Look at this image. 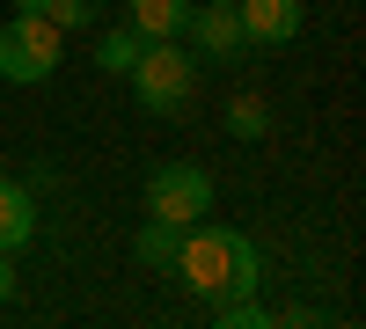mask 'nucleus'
I'll use <instances>...</instances> for the list:
<instances>
[{
  "instance_id": "obj_14",
  "label": "nucleus",
  "mask_w": 366,
  "mask_h": 329,
  "mask_svg": "<svg viewBox=\"0 0 366 329\" xmlns=\"http://www.w3.org/2000/svg\"><path fill=\"white\" fill-rule=\"evenodd\" d=\"M0 300H15V263H8V249H0Z\"/></svg>"
},
{
  "instance_id": "obj_5",
  "label": "nucleus",
  "mask_w": 366,
  "mask_h": 329,
  "mask_svg": "<svg viewBox=\"0 0 366 329\" xmlns=\"http://www.w3.org/2000/svg\"><path fill=\"white\" fill-rule=\"evenodd\" d=\"M176 37L191 44V59H212V66H234V59L249 51V37H242V15L227 8V0H191V15H183Z\"/></svg>"
},
{
  "instance_id": "obj_16",
  "label": "nucleus",
  "mask_w": 366,
  "mask_h": 329,
  "mask_svg": "<svg viewBox=\"0 0 366 329\" xmlns=\"http://www.w3.org/2000/svg\"><path fill=\"white\" fill-rule=\"evenodd\" d=\"M227 8H234V0H227Z\"/></svg>"
},
{
  "instance_id": "obj_1",
  "label": "nucleus",
  "mask_w": 366,
  "mask_h": 329,
  "mask_svg": "<svg viewBox=\"0 0 366 329\" xmlns=\"http://www.w3.org/2000/svg\"><path fill=\"white\" fill-rule=\"evenodd\" d=\"M176 271H183V285L212 308V300H234V293H257V285H264V256H257V242H249L242 227H205V220H198V227H183Z\"/></svg>"
},
{
  "instance_id": "obj_13",
  "label": "nucleus",
  "mask_w": 366,
  "mask_h": 329,
  "mask_svg": "<svg viewBox=\"0 0 366 329\" xmlns=\"http://www.w3.org/2000/svg\"><path fill=\"white\" fill-rule=\"evenodd\" d=\"M44 15H51L59 29H88V22L103 15V0H44Z\"/></svg>"
},
{
  "instance_id": "obj_9",
  "label": "nucleus",
  "mask_w": 366,
  "mask_h": 329,
  "mask_svg": "<svg viewBox=\"0 0 366 329\" xmlns=\"http://www.w3.org/2000/svg\"><path fill=\"white\" fill-rule=\"evenodd\" d=\"M183 15H191V0H132V29L139 37H176Z\"/></svg>"
},
{
  "instance_id": "obj_10",
  "label": "nucleus",
  "mask_w": 366,
  "mask_h": 329,
  "mask_svg": "<svg viewBox=\"0 0 366 329\" xmlns=\"http://www.w3.org/2000/svg\"><path fill=\"white\" fill-rule=\"evenodd\" d=\"M139 44H147V37H139L132 22H117V29H103V37H96V66H103V74H125L132 59H139Z\"/></svg>"
},
{
  "instance_id": "obj_6",
  "label": "nucleus",
  "mask_w": 366,
  "mask_h": 329,
  "mask_svg": "<svg viewBox=\"0 0 366 329\" xmlns=\"http://www.w3.org/2000/svg\"><path fill=\"white\" fill-rule=\"evenodd\" d=\"M234 15H242V37L249 44H293L300 37V0H234Z\"/></svg>"
},
{
  "instance_id": "obj_4",
  "label": "nucleus",
  "mask_w": 366,
  "mask_h": 329,
  "mask_svg": "<svg viewBox=\"0 0 366 329\" xmlns=\"http://www.w3.org/2000/svg\"><path fill=\"white\" fill-rule=\"evenodd\" d=\"M147 213L176 220V227H198L212 213V176L198 161H162L154 176H147Z\"/></svg>"
},
{
  "instance_id": "obj_8",
  "label": "nucleus",
  "mask_w": 366,
  "mask_h": 329,
  "mask_svg": "<svg viewBox=\"0 0 366 329\" xmlns=\"http://www.w3.org/2000/svg\"><path fill=\"white\" fill-rule=\"evenodd\" d=\"M176 249H183V227L176 220H147L132 234V256L147 263V271H176Z\"/></svg>"
},
{
  "instance_id": "obj_7",
  "label": "nucleus",
  "mask_w": 366,
  "mask_h": 329,
  "mask_svg": "<svg viewBox=\"0 0 366 329\" xmlns=\"http://www.w3.org/2000/svg\"><path fill=\"white\" fill-rule=\"evenodd\" d=\"M29 234H37V205H29V191L22 183H8V176H0V249H22Z\"/></svg>"
},
{
  "instance_id": "obj_3",
  "label": "nucleus",
  "mask_w": 366,
  "mask_h": 329,
  "mask_svg": "<svg viewBox=\"0 0 366 329\" xmlns=\"http://www.w3.org/2000/svg\"><path fill=\"white\" fill-rule=\"evenodd\" d=\"M59 59H66V29H59L51 15H15L8 29H0V81H51Z\"/></svg>"
},
{
  "instance_id": "obj_2",
  "label": "nucleus",
  "mask_w": 366,
  "mask_h": 329,
  "mask_svg": "<svg viewBox=\"0 0 366 329\" xmlns=\"http://www.w3.org/2000/svg\"><path fill=\"white\" fill-rule=\"evenodd\" d=\"M125 74H132L139 110H154V117H183V110L198 103V59H191L183 37H147Z\"/></svg>"
},
{
  "instance_id": "obj_11",
  "label": "nucleus",
  "mask_w": 366,
  "mask_h": 329,
  "mask_svg": "<svg viewBox=\"0 0 366 329\" xmlns=\"http://www.w3.org/2000/svg\"><path fill=\"white\" fill-rule=\"evenodd\" d=\"M212 322L220 329H271V308L257 293H234V300H212Z\"/></svg>"
},
{
  "instance_id": "obj_15",
  "label": "nucleus",
  "mask_w": 366,
  "mask_h": 329,
  "mask_svg": "<svg viewBox=\"0 0 366 329\" xmlns=\"http://www.w3.org/2000/svg\"><path fill=\"white\" fill-rule=\"evenodd\" d=\"M15 15H44V0H15Z\"/></svg>"
},
{
  "instance_id": "obj_12",
  "label": "nucleus",
  "mask_w": 366,
  "mask_h": 329,
  "mask_svg": "<svg viewBox=\"0 0 366 329\" xmlns=\"http://www.w3.org/2000/svg\"><path fill=\"white\" fill-rule=\"evenodd\" d=\"M227 132H234V139H264V132H271V103H264V96H234V103H227Z\"/></svg>"
}]
</instances>
